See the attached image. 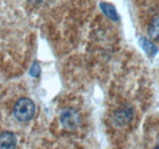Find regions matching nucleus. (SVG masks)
<instances>
[{
  "instance_id": "0eeeda50",
  "label": "nucleus",
  "mask_w": 159,
  "mask_h": 149,
  "mask_svg": "<svg viewBox=\"0 0 159 149\" xmlns=\"http://www.w3.org/2000/svg\"><path fill=\"white\" fill-rule=\"evenodd\" d=\"M100 9L103 10V12L109 17V19L114 20V21H118L119 16H118V12H116V9L111 5V4H108V2H102L100 4Z\"/></svg>"
},
{
  "instance_id": "f257e3e1",
  "label": "nucleus",
  "mask_w": 159,
  "mask_h": 149,
  "mask_svg": "<svg viewBox=\"0 0 159 149\" xmlns=\"http://www.w3.org/2000/svg\"><path fill=\"white\" fill-rule=\"evenodd\" d=\"M36 105L28 98H21L17 100L14 108V115L20 121H28L34 116Z\"/></svg>"
},
{
  "instance_id": "423d86ee",
  "label": "nucleus",
  "mask_w": 159,
  "mask_h": 149,
  "mask_svg": "<svg viewBox=\"0 0 159 149\" xmlns=\"http://www.w3.org/2000/svg\"><path fill=\"white\" fill-rule=\"evenodd\" d=\"M148 36L153 40H159V15L153 17L147 28Z\"/></svg>"
},
{
  "instance_id": "6e6552de",
  "label": "nucleus",
  "mask_w": 159,
  "mask_h": 149,
  "mask_svg": "<svg viewBox=\"0 0 159 149\" xmlns=\"http://www.w3.org/2000/svg\"><path fill=\"white\" fill-rule=\"evenodd\" d=\"M139 44H141V47L143 48V50H144L147 54H149V55H156L157 52H158V48H157L151 40H148V39H146V38H139Z\"/></svg>"
},
{
  "instance_id": "7ed1b4c3",
  "label": "nucleus",
  "mask_w": 159,
  "mask_h": 149,
  "mask_svg": "<svg viewBox=\"0 0 159 149\" xmlns=\"http://www.w3.org/2000/svg\"><path fill=\"white\" fill-rule=\"evenodd\" d=\"M132 117H134V111L131 108H121V109H118L114 114V121L119 126L129 124L132 120Z\"/></svg>"
},
{
  "instance_id": "39448f33",
  "label": "nucleus",
  "mask_w": 159,
  "mask_h": 149,
  "mask_svg": "<svg viewBox=\"0 0 159 149\" xmlns=\"http://www.w3.org/2000/svg\"><path fill=\"white\" fill-rule=\"evenodd\" d=\"M16 148V137L11 132L0 133V149H15Z\"/></svg>"
},
{
  "instance_id": "f03ea898",
  "label": "nucleus",
  "mask_w": 159,
  "mask_h": 149,
  "mask_svg": "<svg viewBox=\"0 0 159 149\" xmlns=\"http://www.w3.org/2000/svg\"><path fill=\"white\" fill-rule=\"evenodd\" d=\"M61 122L66 129H75L80 124L79 112L74 109H66L61 114Z\"/></svg>"
},
{
  "instance_id": "1a4fd4ad",
  "label": "nucleus",
  "mask_w": 159,
  "mask_h": 149,
  "mask_svg": "<svg viewBox=\"0 0 159 149\" xmlns=\"http://www.w3.org/2000/svg\"><path fill=\"white\" fill-rule=\"evenodd\" d=\"M39 70H40L39 65L36 62V64L32 66V69H31V74H32V76H38V74H39Z\"/></svg>"
},
{
  "instance_id": "20e7f679",
  "label": "nucleus",
  "mask_w": 159,
  "mask_h": 149,
  "mask_svg": "<svg viewBox=\"0 0 159 149\" xmlns=\"http://www.w3.org/2000/svg\"><path fill=\"white\" fill-rule=\"evenodd\" d=\"M144 149H159V125L152 127L146 137Z\"/></svg>"
}]
</instances>
